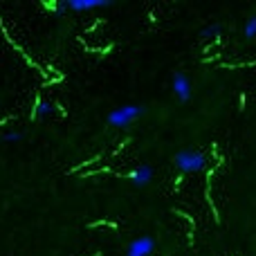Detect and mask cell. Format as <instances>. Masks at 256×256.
<instances>
[{
  "mask_svg": "<svg viewBox=\"0 0 256 256\" xmlns=\"http://www.w3.org/2000/svg\"><path fill=\"white\" fill-rule=\"evenodd\" d=\"M176 166L180 168L182 173H198L207 166V158H204L200 150H191V148H184L173 158Z\"/></svg>",
  "mask_w": 256,
  "mask_h": 256,
  "instance_id": "6da1fadb",
  "label": "cell"
},
{
  "mask_svg": "<svg viewBox=\"0 0 256 256\" xmlns=\"http://www.w3.org/2000/svg\"><path fill=\"white\" fill-rule=\"evenodd\" d=\"M142 112H144V108H142V106L128 104V106H122V108L110 110V115H108V124L115 126V128H128L132 122L137 120V117L142 115Z\"/></svg>",
  "mask_w": 256,
  "mask_h": 256,
  "instance_id": "7a4b0ae2",
  "label": "cell"
},
{
  "mask_svg": "<svg viewBox=\"0 0 256 256\" xmlns=\"http://www.w3.org/2000/svg\"><path fill=\"white\" fill-rule=\"evenodd\" d=\"M171 88H173L176 97L180 99L182 104H186L191 99V81H189V76H186L184 72H176V74H173Z\"/></svg>",
  "mask_w": 256,
  "mask_h": 256,
  "instance_id": "3957f363",
  "label": "cell"
},
{
  "mask_svg": "<svg viewBox=\"0 0 256 256\" xmlns=\"http://www.w3.org/2000/svg\"><path fill=\"white\" fill-rule=\"evenodd\" d=\"M155 252V240L150 236H140L126 250V256H150Z\"/></svg>",
  "mask_w": 256,
  "mask_h": 256,
  "instance_id": "277c9868",
  "label": "cell"
},
{
  "mask_svg": "<svg viewBox=\"0 0 256 256\" xmlns=\"http://www.w3.org/2000/svg\"><path fill=\"white\" fill-rule=\"evenodd\" d=\"M128 178H130V182L135 186H146L150 180H153V168H150L148 164H140L135 171H130Z\"/></svg>",
  "mask_w": 256,
  "mask_h": 256,
  "instance_id": "5b68a950",
  "label": "cell"
},
{
  "mask_svg": "<svg viewBox=\"0 0 256 256\" xmlns=\"http://www.w3.org/2000/svg\"><path fill=\"white\" fill-rule=\"evenodd\" d=\"M68 9L74 12H88V9H97V7H110L108 0H66Z\"/></svg>",
  "mask_w": 256,
  "mask_h": 256,
  "instance_id": "8992f818",
  "label": "cell"
},
{
  "mask_svg": "<svg viewBox=\"0 0 256 256\" xmlns=\"http://www.w3.org/2000/svg\"><path fill=\"white\" fill-rule=\"evenodd\" d=\"M243 34H245V38H254L256 36V16L248 18V22H245V27H243Z\"/></svg>",
  "mask_w": 256,
  "mask_h": 256,
  "instance_id": "52a82bcc",
  "label": "cell"
},
{
  "mask_svg": "<svg viewBox=\"0 0 256 256\" xmlns=\"http://www.w3.org/2000/svg\"><path fill=\"white\" fill-rule=\"evenodd\" d=\"M52 110L54 108H52V104L50 102H40L38 106H36V110H34V117H48Z\"/></svg>",
  "mask_w": 256,
  "mask_h": 256,
  "instance_id": "ba28073f",
  "label": "cell"
},
{
  "mask_svg": "<svg viewBox=\"0 0 256 256\" xmlns=\"http://www.w3.org/2000/svg\"><path fill=\"white\" fill-rule=\"evenodd\" d=\"M2 140H4V142H20V140H22V132L9 130V132H4V135H2Z\"/></svg>",
  "mask_w": 256,
  "mask_h": 256,
  "instance_id": "9c48e42d",
  "label": "cell"
},
{
  "mask_svg": "<svg viewBox=\"0 0 256 256\" xmlns=\"http://www.w3.org/2000/svg\"><path fill=\"white\" fill-rule=\"evenodd\" d=\"M218 32H220V25H209V27H204L200 34L202 36H214V34H218Z\"/></svg>",
  "mask_w": 256,
  "mask_h": 256,
  "instance_id": "30bf717a",
  "label": "cell"
}]
</instances>
